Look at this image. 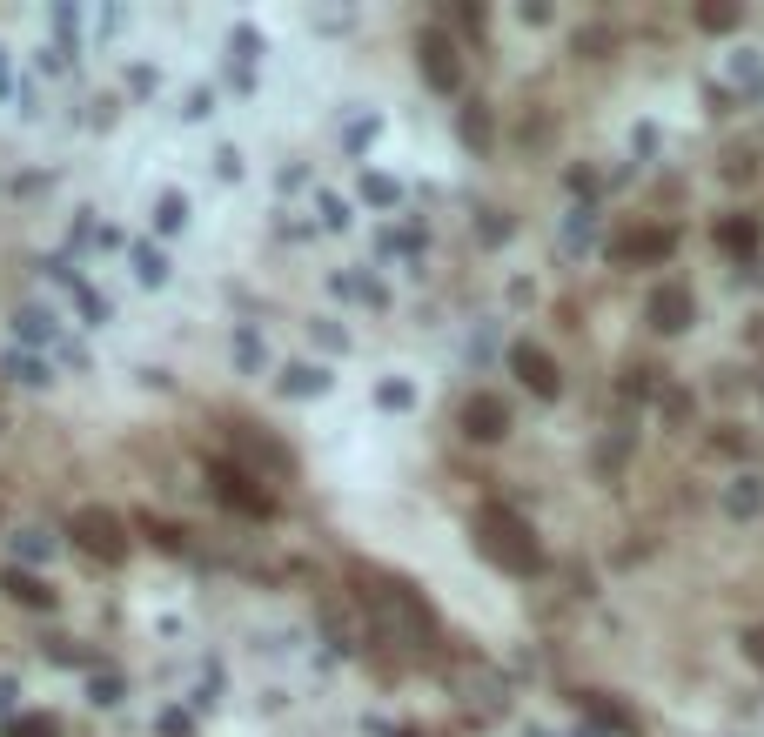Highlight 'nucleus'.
<instances>
[{
    "label": "nucleus",
    "instance_id": "f257e3e1",
    "mask_svg": "<svg viewBox=\"0 0 764 737\" xmlns=\"http://www.w3.org/2000/svg\"><path fill=\"white\" fill-rule=\"evenodd\" d=\"M208 483H215V496H222L228 510H242V516H269L275 510L269 490H262L248 469H235V463H215V469H208Z\"/></svg>",
    "mask_w": 764,
    "mask_h": 737
},
{
    "label": "nucleus",
    "instance_id": "f03ea898",
    "mask_svg": "<svg viewBox=\"0 0 764 737\" xmlns=\"http://www.w3.org/2000/svg\"><path fill=\"white\" fill-rule=\"evenodd\" d=\"M74 536L88 543L94 557H108V563H121V557H128V536H121V516H108V510H81V516H74Z\"/></svg>",
    "mask_w": 764,
    "mask_h": 737
},
{
    "label": "nucleus",
    "instance_id": "7ed1b4c3",
    "mask_svg": "<svg viewBox=\"0 0 764 737\" xmlns=\"http://www.w3.org/2000/svg\"><path fill=\"white\" fill-rule=\"evenodd\" d=\"M7 590H14V603H27V610H41V603H54V590H41V583L27 577V570H7Z\"/></svg>",
    "mask_w": 764,
    "mask_h": 737
},
{
    "label": "nucleus",
    "instance_id": "20e7f679",
    "mask_svg": "<svg viewBox=\"0 0 764 737\" xmlns=\"http://www.w3.org/2000/svg\"><path fill=\"white\" fill-rule=\"evenodd\" d=\"M423 54H429V74H436V81L450 88V81H456V61H450V47H443V41H429Z\"/></svg>",
    "mask_w": 764,
    "mask_h": 737
},
{
    "label": "nucleus",
    "instance_id": "39448f33",
    "mask_svg": "<svg viewBox=\"0 0 764 737\" xmlns=\"http://www.w3.org/2000/svg\"><path fill=\"white\" fill-rule=\"evenodd\" d=\"M496 423H503L496 402H470V429H476V436H496Z\"/></svg>",
    "mask_w": 764,
    "mask_h": 737
},
{
    "label": "nucleus",
    "instance_id": "423d86ee",
    "mask_svg": "<svg viewBox=\"0 0 764 737\" xmlns=\"http://www.w3.org/2000/svg\"><path fill=\"white\" fill-rule=\"evenodd\" d=\"M135 262H141V282H168V262H161V255H148V248H141Z\"/></svg>",
    "mask_w": 764,
    "mask_h": 737
},
{
    "label": "nucleus",
    "instance_id": "0eeeda50",
    "mask_svg": "<svg viewBox=\"0 0 764 737\" xmlns=\"http://www.w3.org/2000/svg\"><path fill=\"white\" fill-rule=\"evenodd\" d=\"M289 389H295V396H309V389H322V369H289Z\"/></svg>",
    "mask_w": 764,
    "mask_h": 737
},
{
    "label": "nucleus",
    "instance_id": "6e6552de",
    "mask_svg": "<svg viewBox=\"0 0 764 737\" xmlns=\"http://www.w3.org/2000/svg\"><path fill=\"white\" fill-rule=\"evenodd\" d=\"M262 362H269V349H262L255 335H242V369H262Z\"/></svg>",
    "mask_w": 764,
    "mask_h": 737
},
{
    "label": "nucleus",
    "instance_id": "1a4fd4ad",
    "mask_svg": "<svg viewBox=\"0 0 764 737\" xmlns=\"http://www.w3.org/2000/svg\"><path fill=\"white\" fill-rule=\"evenodd\" d=\"M14 376H21V382H47V369H41V362H27V356H14Z\"/></svg>",
    "mask_w": 764,
    "mask_h": 737
}]
</instances>
